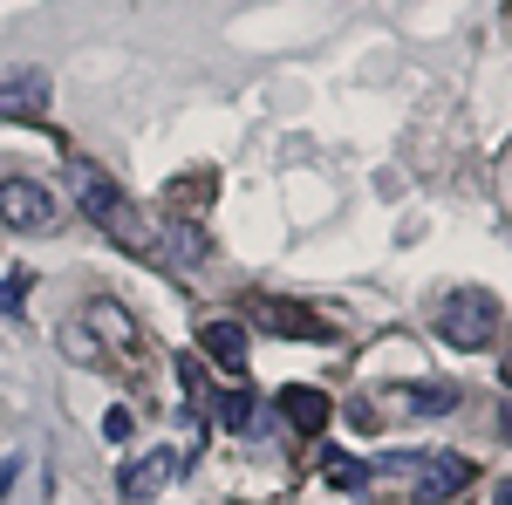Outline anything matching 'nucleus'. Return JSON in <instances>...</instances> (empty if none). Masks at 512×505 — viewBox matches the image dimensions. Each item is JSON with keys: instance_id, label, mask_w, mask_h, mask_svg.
<instances>
[{"instance_id": "obj_1", "label": "nucleus", "mask_w": 512, "mask_h": 505, "mask_svg": "<svg viewBox=\"0 0 512 505\" xmlns=\"http://www.w3.org/2000/svg\"><path fill=\"white\" fill-rule=\"evenodd\" d=\"M69 198H76V212L89 219V226H103L110 239H123L130 253H151V246H158L151 226L137 219V205H130V198H123L117 185L89 164V157H69Z\"/></svg>"}, {"instance_id": "obj_2", "label": "nucleus", "mask_w": 512, "mask_h": 505, "mask_svg": "<svg viewBox=\"0 0 512 505\" xmlns=\"http://www.w3.org/2000/svg\"><path fill=\"white\" fill-rule=\"evenodd\" d=\"M62 349H76L89 369H110L123 349H137V321L117 308V301H89L76 328H62Z\"/></svg>"}, {"instance_id": "obj_3", "label": "nucleus", "mask_w": 512, "mask_h": 505, "mask_svg": "<svg viewBox=\"0 0 512 505\" xmlns=\"http://www.w3.org/2000/svg\"><path fill=\"white\" fill-rule=\"evenodd\" d=\"M437 335H444L451 349H485V342L499 335V301H492L485 287H458V294H444V308H437Z\"/></svg>"}, {"instance_id": "obj_4", "label": "nucleus", "mask_w": 512, "mask_h": 505, "mask_svg": "<svg viewBox=\"0 0 512 505\" xmlns=\"http://www.w3.org/2000/svg\"><path fill=\"white\" fill-rule=\"evenodd\" d=\"M451 403H458V389L451 383H383L362 396V410L383 424V417H451Z\"/></svg>"}, {"instance_id": "obj_5", "label": "nucleus", "mask_w": 512, "mask_h": 505, "mask_svg": "<svg viewBox=\"0 0 512 505\" xmlns=\"http://www.w3.org/2000/svg\"><path fill=\"white\" fill-rule=\"evenodd\" d=\"M246 314H253V328H267V335H280V342H328V335H335L321 314H308L301 301H274V294H253Z\"/></svg>"}, {"instance_id": "obj_6", "label": "nucleus", "mask_w": 512, "mask_h": 505, "mask_svg": "<svg viewBox=\"0 0 512 505\" xmlns=\"http://www.w3.org/2000/svg\"><path fill=\"white\" fill-rule=\"evenodd\" d=\"M48 103H55V89H48V76H41L35 62L0 69V117H7V123H41V117H48Z\"/></svg>"}, {"instance_id": "obj_7", "label": "nucleus", "mask_w": 512, "mask_h": 505, "mask_svg": "<svg viewBox=\"0 0 512 505\" xmlns=\"http://www.w3.org/2000/svg\"><path fill=\"white\" fill-rule=\"evenodd\" d=\"M0 219H7L14 233H48V226H62V205H55L48 185H35V178H7V185H0Z\"/></svg>"}, {"instance_id": "obj_8", "label": "nucleus", "mask_w": 512, "mask_h": 505, "mask_svg": "<svg viewBox=\"0 0 512 505\" xmlns=\"http://www.w3.org/2000/svg\"><path fill=\"white\" fill-rule=\"evenodd\" d=\"M472 485V458H451V451H417V478H410V499H424V505H437V499H451V492H465Z\"/></svg>"}, {"instance_id": "obj_9", "label": "nucleus", "mask_w": 512, "mask_h": 505, "mask_svg": "<svg viewBox=\"0 0 512 505\" xmlns=\"http://www.w3.org/2000/svg\"><path fill=\"white\" fill-rule=\"evenodd\" d=\"M178 478V451H151V458H137V465H123V499H158L164 485Z\"/></svg>"}, {"instance_id": "obj_10", "label": "nucleus", "mask_w": 512, "mask_h": 505, "mask_svg": "<svg viewBox=\"0 0 512 505\" xmlns=\"http://www.w3.org/2000/svg\"><path fill=\"white\" fill-rule=\"evenodd\" d=\"M198 349L212 355L226 376H246V328H239V321H205V328H198Z\"/></svg>"}, {"instance_id": "obj_11", "label": "nucleus", "mask_w": 512, "mask_h": 505, "mask_svg": "<svg viewBox=\"0 0 512 505\" xmlns=\"http://www.w3.org/2000/svg\"><path fill=\"white\" fill-rule=\"evenodd\" d=\"M280 417L294 430H321L328 417H335V403L321 396V389H308V383H294V389H280Z\"/></svg>"}, {"instance_id": "obj_12", "label": "nucleus", "mask_w": 512, "mask_h": 505, "mask_svg": "<svg viewBox=\"0 0 512 505\" xmlns=\"http://www.w3.org/2000/svg\"><path fill=\"white\" fill-rule=\"evenodd\" d=\"M212 417L226 430H253V396H246V389H226V396L212 403Z\"/></svg>"}, {"instance_id": "obj_13", "label": "nucleus", "mask_w": 512, "mask_h": 505, "mask_svg": "<svg viewBox=\"0 0 512 505\" xmlns=\"http://www.w3.org/2000/svg\"><path fill=\"white\" fill-rule=\"evenodd\" d=\"M328 485H342V492H369V465H362V458H342V451H328Z\"/></svg>"}, {"instance_id": "obj_14", "label": "nucleus", "mask_w": 512, "mask_h": 505, "mask_svg": "<svg viewBox=\"0 0 512 505\" xmlns=\"http://www.w3.org/2000/svg\"><path fill=\"white\" fill-rule=\"evenodd\" d=\"M130 430H137V417H130V410H110V417H103V437H110V444H123Z\"/></svg>"}, {"instance_id": "obj_15", "label": "nucleus", "mask_w": 512, "mask_h": 505, "mask_svg": "<svg viewBox=\"0 0 512 505\" xmlns=\"http://www.w3.org/2000/svg\"><path fill=\"white\" fill-rule=\"evenodd\" d=\"M7 485H14V458H0V499H7Z\"/></svg>"}, {"instance_id": "obj_16", "label": "nucleus", "mask_w": 512, "mask_h": 505, "mask_svg": "<svg viewBox=\"0 0 512 505\" xmlns=\"http://www.w3.org/2000/svg\"><path fill=\"white\" fill-rule=\"evenodd\" d=\"M492 505H512V478H506V485H499V499H492Z\"/></svg>"}, {"instance_id": "obj_17", "label": "nucleus", "mask_w": 512, "mask_h": 505, "mask_svg": "<svg viewBox=\"0 0 512 505\" xmlns=\"http://www.w3.org/2000/svg\"><path fill=\"white\" fill-rule=\"evenodd\" d=\"M506 198H512V164H506Z\"/></svg>"}, {"instance_id": "obj_18", "label": "nucleus", "mask_w": 512, "mask_h": 505, "mask_svg": "<svg viewBox=\"0 0 512 505\" xmlns=\"http://www.w3.org/2000/svg\"><path fill=\"white\" fill-rule=\"evenodd\" d=\"M506 444H512V417H506Z\"/></svg>"}, {"instance_id": "obj_19", "label": "nucleus", "mask_w": 512, "mask_h": 505, "mask_svg": "<svg viewBox=\"0 0 512 505\" xmlns=\"http://www.w3.org/2000/svg\"><path fill=\"white\" fill-rule=\"evenodd\" d=\"M506 383H512V362H506Z\"/></svg>"}]
</instances>
